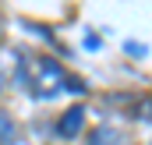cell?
I'll list each match as a JSON object with an SVG mask.
<instances>
[{"instance_id": "6da1fadb", "label": "cell", "mask_w": 152, "mask_h": 145, "mask_svg": "<svg viewBox=\"0 0 152 145\" xmlns=\"http://www.w3.org/2000/svg\"><path fill=\"white\" fill-rule=\"evenodd\" d=\"M57 89H64V71H60V64L50 60V57H36V64H32V92L53 96Z\"/></svg>"}, {"instance_id": "7a4b0ae2", "label": "cell", "mask_w": 152, "mask_h": 145, "mask_svg": "<svg viewBox=\"0 0 152 145\" xmlns=\"http://www.w3.org/2000/svg\"><path fill=\"white\" fill-rule=\"evenodd\" d=\"M81 124H85V110L81 106H71L64 117H60V124H57V131L64 135V138H75L78 131H81Z\"/></svg>"}, {"instance_id": "3957f363", "label": "cell", "mask_w": 152, "mask_h": 145, "mask_svg": "<svg viewBox=\"0 0 152 145\" xmlns=\"http://www.w3.org/2000/svg\"><path fill=\"white\" fill-rule=\"evenodd\" d=\"M88 145H120V135H117L113 127H99L96 135H92V142Z\"/></svg>"}, {"instance_id": "277c9868", "label": "cell", "mask_w": 152, "mask_h": 145, "mask_svg": "<svg viewBox=\"0 0 152 145\" xmlns=\"http://www.w3.org/2000/svg\"><path fill=\"white\" fill-rule=\"evenodd\" d=\"M14 135V124H11V117H0V138H11Z\"/></svg>"}]
</instances>
